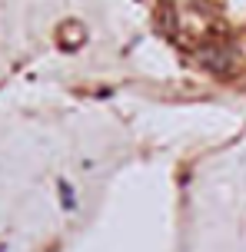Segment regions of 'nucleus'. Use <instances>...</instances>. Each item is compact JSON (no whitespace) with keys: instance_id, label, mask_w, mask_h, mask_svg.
Wrapping results in <instances>:
<instances>
[{"instance_id":"nucleus-1","label":"nucleus","mask_w":246,"mask_h":252,"mask_svg":"<svg viewBox=\"0 0 246 252\" xmlns=\"http://www.w3.org/2000/svg\"><path fill=\"white\" fill-rule=\"evenodd\" d=\"M203 63H207V70H213V73H226L230 66H233V50L226 47V43H210V47H203Z\"/></svg>"}]
</instances>
